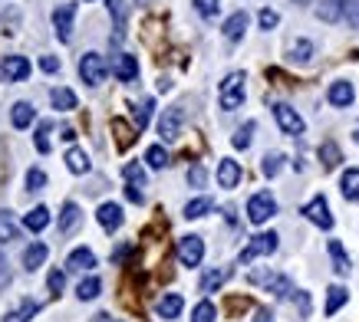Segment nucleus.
<instances>
[{
	"label": "nucleus",
	"mask_w": 359,
	"mask_h": 322,
	"mask_svg": "<svg viewBox=\"0 0 359 322\" xmlns=\"http://www.w3.org/2000/svg\"><path fill=\"white\" fill-rule=\"evenodd\" d=\"M106 7H109V13H112V43H122L129 7H125V0H106Z\"/></svg>",
	"instance_id": "9b49d317"
},
{
	"label": "nucleus",
	"mask_w": 359,
	"mask_h": 322,
	"mask_svg": "<svg viewBox=\"0 0 359 322\" xmlns=\"http://www.w3.org/2000/svg\"><path fill=\"white\" fill-rule=\"evenodd\" d=\"M211 207H214V201L211 198H195V201H188L185 204V217L188 221H198V217H205Z\"/></svg>",
	"instance_id": "72a5a7b5"
},
{
	"label": "nucleus",
	"mask_w": 359,
	"mask_h": 322,
	"mask_svg": "<svg viewBox=\"0 0 359 322\" xmlns=\"http://www.w3.org/2000/svg\"><path fill=\"white\" fill-rule=\"evenodd\" d=\"M320 161H323V168H326V171H333L336 164L343 161L340 149H336V142H323V145H320Z\"/></svg>",
	"instance_id": "473e14b6"
},
{
	"label": "nucleus",
	"mask_w": 359,
	"mask_h": 322,
	"mask_svg": "<svg viewBox=\"0 0 359 322\" xmlns=\"http://www.w3.org/2000/svg\"><path fill=\"white\" fill-rule=\"evenodd\" d=\"M122 174H125V181H129V185L145 187V168H142L138 161H129V164L122 168Z\"/></svg>",
	"instance_id": "58836bf2"
},
{
	"label": "nucleus",
	"mask_w": 359,
	"mask_h": 322,
	"mask_svg": "<svg viewBox=\"0 0 359 322\" xmlns=\"http://www.w3.org/2000/svg\"><path fill=\"white\" fill-rule=\"evenodd\" d=\"M152 109H155V105H152V99L138 102L136 115H132V119H136V128H138V132H142V128H145V125H149V119H152Z\"/></svg>",
	"instance_id": "37998d69"
},
{
	"label": "nucleus",
	"mask_w": 359,
	"mask_h": 322,
	"mask_svg": "<svg viewBox=\"0 0 359 322\" xmlns=\"http://www.w3.org/2000/svg\"><path fill=\"white\" fill-rule=\"evenodd\" d=\"M43 260H47V247H43L40 240H33V244L24 250V270L26 273L40 270V266H43Z\"/></svg>",
	"instance_id": "4be33fe9"
},
{
	"label": "nucleus",
	"mask_w": 359,
	"mask_h": 322,
	"mask_svg": "<svg viewBox=\"0 0 359 322\" xmlns=\"http://www.w3.org/2000/svg\"><path fill=\"white\" fill-rule=\"evenodd\" d=\"M297 310H300V316H307L310 312V296L307 293H297Z\"/></svg>",
	"instance_id": "5fc2aeb1"
},
{
	"label": "nucleus",
	"mask_w": 359,
	"mask_h": 322,
	"mask_svg": "<svg viewBox=\"0 0 359 322\" xmlns=\"http://www.w3.org/2000/svg\"><path fill=\"white\" fill-rule=\"evenodd\" d=\"M257 24H260V30H273V26L280 24V17H277V10H271V7H264V10L257 13Z\"/></svg>",
	"instance_id": "49530a36"
},
{
	"label": "nucleus",
	"mask_w": 359,
	"mask_h": 322,
	"mask_svg": "<svg viewBox=\"0 0 359 322\" xmlns=\"http://www.w3.org/2000/svg\"><path fill=\"white\" fill-rule=\"evenodd\" d=\"M231 280V266H214L201 276V293H214V289H221L224 283Z\"/></svg>",
	"instance_id": "2eb2a0df"
},
{
	"label": "nucleus",
	"mask_w": 359,
	"mask_h": 322,
	"mask_svg": "<svg viewBox=\"0 0 359 322\" xmlns=\"http://www.w3.org/2000/svg\"><path fill=\"white\" fill-rule=\"evenodd\" d=\"M340 191H343L346 201H359V168H346V171H343Z\"/></svg>",
	"instance_id": "a878e982"
},
{
	"label": "nucleus",
	"mask_w": 359,
	"mask_h": 322,
	"mask_svg": "<svg viewBox=\"0 0 359 322\" xmlns=\"http://www.w3.org/2000/svg\"><path fill=\"white\" fill-rule=\"evenodd\" d=\"M33 312H37V303H30V299H26L24 306H20L17 312H10L3 322H30V319H33Z\"/></svg>",
	"instance_id": "c03bdc74"
},
{
	"label": "nucleus",
	"mask_w": 359,
	"mask_h": 322,
	"mask_svg": "<svg viewBox=\"0 0 359 322\" xmlns=\"http://www.w3.org/2000/svg\"><path fill=\"white\" fill-rule=\"evenodd\" d=\"M47 286H50L53 293L60 296L63 286H66V273H63V270H50V276H47Z\"/></svg>",
	"instance_id": "09e8293b"
},
{
	"label": "nucleus",
	"mask_w": 359,
	"mask_h": 322,
	"mask_svg": "<svg viewBox=\"0 0 359 322\" xmlns=\"http://www.w3.org/2000/svg\"><path fill=\"white\" fill-rule=\"evenodd\" d=\"M310 60H313V43H310V40H297V43L290 46V62H300V66H303V62H310Z\"/></svg>",
	"instance_id": "c9c22d12"
},
{
	"label": "nucleus",
	"mask_w": 359,
	"mask_h": 322,
	"mask_svg": "<svg viewBox=\"0 0 359 322\" xmlns=\"http://www.w3.org/2000/svg\"><path fill=\"white\" fill-rule=\"evenodd\" d=\"M112 73H115V79H119V83H132V79L138 76L136 56H129V53H119V56L112 60Z\"/></svg>",
	"instance_id": "ddd939ff"
},
{
	"label": "nucleus",
	"mask_w": 359,
	"mask_h": 322,
	"mask_svg": "<svg viewBox=\"0 0 359 322\" xmlns=\"http://www.w3.org/2000/svg\"><path fill=\"white\" fill-rule=\"evenodd\" d=\"M60 138H63V142H73V138H76V132H73V128H70V125H66V128H63V132H60Z\"/></svg>",
	"instance_id": "4d7b16f0"
},
{
	"label": "nucleus",
	"mask_w": 359,
	"mask_h": 322,
	"mask_svg": "<svg viewBox=\"0 0 359 322\" xmlns=\"http://www.w3.org/2000/svg\"><path fill=\"white\" fill-rule=\"evenodd\" d=\"M326 250H330L333 270L340 273V276H346V273L353 270V263H349V257H346V250H343V244H340V240H330V244H326Z\"/></svg>",
	"instance_id": "412c9836"
},
{
	"label": "nucleus",
	"mask_w": 359,
	"mask_h": 322,
	"mask_svg": "<svg viewBox=\"0 0 359 322\" xmlns=\"http://www.w3.org/2000/svg\"><path fill=\"white\" fill-rule=\"evenodd\" d=\"M294 3H310V0H294Z\"/></svg>",
	"instance_id": "bf43d9fd"
},
{
	"label": "nucleus",
	"mask_w": 359,
	"mask_h": 322,
	"mask_svg": "<svg viewBox=\"0 0 359 322\" xmlns=\"http://www.w3.org/2000/svg\"><path fill=\"white\" fill-rule=\"evenodd\" d=\"M79 221H83V214H79V207H76L73 201H70V204H63V211H60V234H73Z\"/></svg>",
	"instance_id": "393cba45"
},
{
	"label": "nucleus",
	"mask_w": 359,
	"mask_h": 322,
	"mask_svg": "<svg viewBox=\"0 0 359 322\" xmlns=\"http://www.w3.org/2000/svg\"><path fill=\"white\" fill-rule=\"evenodd\" d=\"M145 161H149V168H165V164H168V151L161 149V145H152V149L145 151Z\"/></svg>",
	"instance_id": "79ce46f5"
},
{
	"label": "nucleus",
	"mask_w": 359,
	"mask_h": 322,
	"mask_svg": "<svg viewBox=\"0 0 359 322\" xmlns=\"http://www.w3.org/2000/svg\"><path fill=\"white\" fill-rule=\"evenodd\" d=\"M346 299H349V293L343 286H330V289H326V306H323V312H326V316H336V312L346 306Z\"/></svg>",
	"instance_id": "b1692460"
},
{
	"label": "nucleus",
	"mask_w": 359,
	"mask_h": 322,
	"mask_svg": "<svg viewBox=\"0 0 359 322\" xmlns=\"http://www.w3.org/2000/svg\"><path fill=\"white\" fill-rule=\"evenodd\" d=\"M125 198L132 201V204H142V201H145V194L138 191V185H129V187H125Z\"/></svg>",
	"instance_id": "864d4df0"
},
{
	"label": "nucleus",
	"mask_w": 359,
	"mask_h": 322,
	"mask_svg": "<svg viewBox=\"0 0 359 322\" xmlns=\"http://www.w3.org/2000/svg\"><path fill=\"white\" fill-rule=\"evenodd\" d=\"M79 76H83L86 86H99L102 79H106V60H102L99 53H83L79 56Z\"/></svg>",
	"instance_id": "39448f33"
},
{
	"label": "nucleus",
	"mask_w": 359,
	"mask_h": 322,
	"mask_svg": "<svg viewBox=\"0 0 359 322\" xmlns=\"http://www.w3.org/2000/svg\"><path fill=\"white\" fill-rule=\"evenodd\" d=\"M284 168V155L280 151H271V155H264V164H260V171L267 174V178H277Z\"/></svg>",
	"instance_id": "4c0bfd02"
},
{
	"label": "nucleus",
	"mask_w": 359,
	"mask_h": 322,
	"mask_svg": "<svg viewBox=\"0 0 359 322\" xmlns=\"http://www.w3.org/2000/svg\"><path fill=\"white\" fill-rule=\"evenodd\" d=\"M277 244H280V237L273 234V230H267V234H257L248 240V247L241 250V263H254L257 257H271L273 250H277Z\"/></svg>",
	"instance_id": "7ed1b4c3"
},
{
	"label": "nucleus",
	"mask_w": 359,
	"mask_h": 322,
	"mask_svg": "<svg viewBox=\"0 0 359 322\" xmlns=\"http://www.w3.org/2000/svg\"><path fill=\"white\" fill-rule=\"evenodd\" d=\"M254 322H273V312L271 310H260L257 316H254Z\"/></svg>",
	"instance_id": "6e6d98bb"
},
{
	"label": "nucleus",
	"mask_w": 359,
	"mask_h": 322,
	"mask_svg": "<svg viewBox=\"0 0 359 322\" xmlns=\"http://www.w3.org/2000/svg\"><path fill=\"white\" fill-rule=\"evenodd\" d=\"M205 178H208V174H205V168H201V164H191V171H188V185H191V187H205Z\"/></svg>",
	"instance_id": "8fccbe9b"
},
{
	"label": "nucleus",
	"mask_w": 359,
	"mask_h": 322,
	"mask_svg": "<svg viewBox=\"0 0 359 322\" xmlns=\"http://www.w3.org/2000/svg\"><path fill=\"white\" fill-rule=\"evenodd\" d=\"M33 145H37L40 155H47V151H50V122H40L37 135H33Z\"/></svg>",
	"instance_id": "a19ab883"
},
{
	"label": "nucleus",
	"mask_w": 359,
	"mask_h": 322,
	"mask_svg": "<svg viewBox=\"0 0 359 322\" xmlns=\"http://www.w3.org/2000/svg\"><path fill=\"white\" fill-rule=\"evenodd\" d=\"M50 102H53V109L70 112V109H76V92L73 89H66V86H56L50 92Z\"/></svg>",
	"instance_id": "bb28decb"
},
{
	"label": "nucleus",
	"mask_w": 359,
	"mask_h": 322,
	"mask_svg": "<svg viewBox=\"0 0 359 322\" xmlns=\"http://www.w3.org/2000/svg\"><path fill=\"white\" fill-rule=\"evenodd\" d=\"M182 122H185V112L178 109V105H172V109L161 112V119H159V135H161V142H175V138L182 135Z\"/></svg>",
	"instance_id": "1a4fd4ad"
},
{
	"label": "nucleus",
	"mask_w": 359,
	"mask_h": 322,
	"mask_svg": "<svg viewBox=\"0 0 359 322\" xmlns=\"http://www.w3.org/2000/svg\"><path fill=\"white\" fill-rule=\"evenodd\" d=\"M349 0H320V7H317V17L320 20H326V24H336L340 17H343V10H346Z\"/></svg>",
	"instance_id": "aec40b11"
},
{
	"label": "nucleus",
	"mask_w": 359,
	"mask_h": 322,
	"mask_svg": "<svg viewBox=\"0 0 359 322\" xmlns=\"http://www.w3.org/2000/svg\"><path fill=\"white\" fill-rule=\"evenodd\" d=\"M0 73H3V79H7V83H20V79H26V76H30V60H26V56H3V62H0Z\"/></svg>",
	"instance_id": "f8f14e48"
},
{
	"label": "nucleus",
	"mask_w": 359,
	"mask_h": 322,
	"mask_svg": "<svg viewBox=\"0 0 359 322\" xmlns=\"http://www.w3.org/2000/svg\"><path fill=\"white\" fill-rule=\"evenodd\" d=\"M73 20H76V3H60V7L53 10V30H56L60 43H70V40H73Z\"/></svg>",
	"instance_id": "6e6552de"
},
{
	"label": "nucleus",
	"mask_w": 359,
	"mask_h": 322,
	"mask_svg": "<svg viewBox=\"0 0 359 322\" xmlns=\"http://www.w3.org/2000/svg\"><path fill=\"white\" fill-rule=\"evenodd\" d=\"M10 119H13V125H17V128H30V122L37 119V109H33L30 102H17V105H13V112H10Z\"/></svg>",
	"instance_id": "c85d7f7f"
},
{
	"label": "nucleus",
	"mask_w": 359,
	"mask_h": 322,
	"mask_svg": "<svg viewBox=\"0 0 359 322\" xmlns=\"http://www.w3.org/2000/svg\"><path fill=\"white\" fill-rule=\"evenodd\" d=\"M277 214V201H273L271 191H260V194H254V198L248 201V217L250 223H267Z\"/></svg>",
	"instance_id": "20e7f679"
},
{
	"label": "nucleus",
	"mask_w": 359,
	"mask_h": 322,
	"mask_svg": "<svg viewBox=\"0 0 359 322\" xmlns=\"http://www.w3.org/2000/svg\"><path fill=\"white\" fill-rule=\"evenodd\" d=\"M96 322H119V319H112V316H106V312H99V316H96Z\"/></svg>",
	"instance_id": "13d9d810"
},
{
	"label": "nucleus",
	"mask_w": 359,
	"mask_h": 322,
	"mask_svg": "<svg viewBox=\"0 0 359 322\" xmlns=\"http://www.w3.org/2000/svg\"><path fill=\"white\" fill-rule=\"evenodd\" d=\"M273 119H277L284 135H303V119H300V112L290 109L287 102H277V105H273Z\"/></svg>",
	"instance_id": "0eeeda50"
},
{
	"label": "nucleus",
	"mask_w": 359,
	"mask_h": 322,
	"mask_svg": "<svg viewBox=\"0 0 359 322\" xmlns=\"http://www.w3.org/2000/svg\"><path fill=\"white\" fill-rule=\"evenodd\" d=\"M237 181H241V164L231 158H221V164H218V185L237 187Z\"/></svg>",
	"instance_id": "a211bd4d"
},
{
	"label": "nucleus",
	"mask_w": 359,
	"mask_h": 322,
	"mask_svg": "<svg viewBox=\"0 0 359 322\" xmlns=\"http://www.w3.org/2000/svg\"><path fill=\"white\" fill-rule=\"evenodd\" d=\"M343 17H346V24L356 30V26H359V0H349L346 10H343Z\"/></svg>",
	"instance_id": "3c124183"
},
{
	"label": "nucleus",
	"mask_w": 359,
	"mask_h": 322,
	"mask_svg": "<svg viewBox=\"0 0 359 322\" xmlns=\"http://www.w3.org/2000/svg\"><path fill=\"white\" fill-rule=\"evenodd\" d=\"M99 289H102V280H99V276H86L83 283L76 286V296L83 299V303H89V299L99 296Z\"/></svg>",
	"instance_id": "2f4dec72"
},
{
	"label": "nucleus",
	"mask_w": 359,
	"mask_h": 322,
	"mask_svg": "<svg viewBox=\"0 0 359 322\" xmlns=\"http://www.w3.org/2000/svg\"><path fill=\"white\" fill-rule=\"evenodd\" d=\"M182 310H185V299L178 296V293H165V296L159 299V316L161 319H175Z\"/></svg>",
	"instance_id": "5701e85b"
},
{
	"label": "nucleus",
	"mask_w": 359,
	"mask_h": 322,
	"mask_svg": "<svg viewBox=\"0 0 359 322\" xmlns=\"http://www.w3.org/2000/svg\"><path fill=\"white\" fill-rule=\"evenodd\" d=\"M244 83H248V76H244V73L224 76L221 89H218V102H221L224 112L241 109V102H244Z\"/></svg>",
	"instance_id": "f257e3e1"
},
{
	"label": "nucleus",
	"mask_w": 359,
	"mask_h": 322,
	"mask_svg": "<svg viewBox=\"0 0 359 322\" xmlns=\"http://www.w3.org/2000/svg\"><path fill=\"white\" fill-rule=\"evenodd\" d=\"M43 187H47V174L40 168H30L26 171V191H43Z\"/></svg>",
	"instance_id": "a18cd8bd"
},
{
	"label": "nucleus",
	"mask_w": 359,
	"mask_h": 322,
	"mask_svg": "<svg viewBox=\"0 0 359 322\" xmlns=\"http://www.w3.org/2000/svg\"><path fill=\"white\" fill-rule=\"evenodd\" d=\"M178 260H182V266H198L205 260V240L198 234L182 237L178 240Z\"/></svg>",
	"instance_id": "423d86ee"
},
{
	"label": "nucleus",
	"mask_w": 359,
	"mask_h": 322,
	"mask_svg": "<svg viewBox=\"0 0 359 322\" xmlns=\"http://www.w3.org/2000/svg\"><path fill=\"white\" fill-rule=\"evenodd\" d=\"M17 237H20V227H17V221L10 217V211H0V240L10 244Z\"/></svg>",
	"instance_id": "f704fd0d"
},
{
	"label": "nucleus",
	"mask_w": 359,
	"mask_h": 322,
	"mask_svg": "<svg viewBox=\"0 0 359 322\" xmlns=\"http://www.w3.org/2000/svg\"><path fill=\"white\" fill-rule=\"evenodd\" d=\"M96 217H99L102 230H109V234H112V230H119V227H122V221H125V217H122V207H119V204H112V201H109V204H102Z\"/></svg>",
	"instance_id": "4468645a"
},
{
	"label": "nucleus",
	"mask_w": 359,
	"mask_h": 322,
	"mask_svg": "<svg viewBox=\"0 0 359 322\" xmlns=\"http://www.w3.org/2000/svg\"><path fill=\"white\" fill-rule=\"evenodd\" d=\"M303 217H307L310 223H317L320 230H330V227H333V214H330V204H326L323 194H317V198L303 207Z\"/></svg>",
	"instance_id": "9d476101"
},
{
	"label": "nucleus",
	"mask_w": 359,
	"mask_h": 322,
	"mask_svg": "<svg viewBox=\"0 0 359 322\" xmlns=\"http://www.w3.org/2000/svg\"><path fill=\"white\" fill-rule=\"evenodd\" d=\"M254 128H257V125L254 122H244L241 125V128H237L234 132V138H231V145H234V149H250V142H254Z\"/></svg>",
	"instance_id": "e433bc0d"
},
{
	"label": "nucleus",
	"mask_w": 359,
	"mask_h": 322,
	"mask_svg": "<svg viewBox=\"0 0 359 322\" xmlns=\"http://www.w3.org/2000/svg\"><path fill=\"white\" fill-rule=\"evenodd\" d=\"M24 223H26V230H33V234H40V230H47V223H50V211H47L43 204H40V207H33V211L26 214Z\"/></svg>",
	"instance_id": "c756f323"
},
{
	"label": "nucleus",
	"mask_w": 359,
	"mask_h": 322,
	"mask_svg": "<svg viewBox=\"0 0 359 322\" xmlns=\"http://www.w3.org/2000/svg\"><path fill=\"white\" fill-rule=\"evenodd\" d=\"M250 283L267 286V293H273L277 299H287L290 293H294L290 276H284V273H273V270H254V273H250Z\"/></svg>",
	"instance_id": "f03ea898"
},
{
	"label": "nucleus",
	"mask_w": 359,
	"mask_h": 322,
	"mask_svg": "<svg viewBox=\"0 0 359 322\" xmlns=\"http://www.w3.org/2000/svg\"><path fill=\"white\" fill-rule=\"evenodd\" d=\"M326 96H330V102H333L336 109H346V105H353V99H356V89H353V83H333Z\"/></svg>",
	"instance_id": "dca6fc26"
},
{
	"label": "nucleus",
	"mask_w": 359,
	"mask_h": 322,
	"mask_svg": "<svg viewBox=\"0 0 359 322\" xmlns=\"http://www.w3.org/2000/svg\"><path fill=\"white\" fill-rule=\"evenodd\" d=\"M112 132H115V145H119V149H129L138 128H132L125 119H112Z\"/></svg>",
	"instance_id": "cd10ccee"
},
{
	"label": "nucleus",
	"mask_w": 359,
	"mask_h": 322,
	"mask_svg": "<svg viewBox=\"0 0 359 322\" xmlns=\"http://www.w3.org/2000/svg\"><path fill=\"white\" fill-rule=\"evenodd\" d=\"M66 168L73 174H86L89 171V155L83 149H70L66 151Z\"/></svg>",
	"instance_id": "7c9ffc66"
},
{
	"label": "nucleus",
	"mask_w": 359,
	"mask_h": 322,
	"mask_svg": "<svg viewBox=\"0 0 359 322\" xmlns=\"http://www.w3.org/2000/svg\"><path fill=\"white\" fill-rule=\"evenodd\" d=\"M195 10H198L205 20H211V17H218V0H195Z\"/></svg>",
	"instance_id": "de8ad7c7"
},
{
	"label": "nucleus",
	"mask_w": 359,
	"mask_h": 322,
	"mask_svg": "<svg viewBox=\"0 0 359 322\" xmlns=\"http://www.w3.org/2000/svg\"><path fill=\"white\" fill-rule=\"evenodd\" d=\"M93 266H96V253L89 247H76L73 253H70V260H66V270H76V273L93 270Z\"/></svg>",
	"instance_id": "f3484780"
},
{
	"label": "nucleus",
	"mask_w": 359,
	"mask_h": 322,
	"mask_svg": "<svg viewBox=\"0 0 359 322\" xmlns=\"http://www.w3.org/2000/svg\"><path fill=\"white\" fill-rule=\"evenodd\" d=\"M221 30H224V37H228V40H241V37H244V30H248V13H244V10L231 13V17L224 20Z\"/></svg>",
	"instance_id": "6ab92c4d"
},
{
	"label": "nucleus",
	"mask_w": 359,
	"mask_h": 322,
	"mask_svg": "<svg viewBox=\"0 0 359 322\" xmlns=\"http://www.w3.org/2000/svg\"><path fill=\"white\" fill-rule=\"evenodd\" d=\"M40 66H43V73H60V60L56 56H43Z\"/></svg>",
	"instance_id": "603ef678"
},
{
	"label": "nucleus",
	"mask_w": 359,
	"mask_h": 322,
	"mask_svg": "<svg viewBox=\"0 0 359 322\" xmlns=\"http://www.w3.org/2000/svg\"><path fill=\"white\" fill-rule=\"evenodd\" d=\"M214 316H218V310H214V303H198L195 306V312H191V322H214Z\"/></svg>",
	"instance_id": "ea45409f"
}]
</instances>
